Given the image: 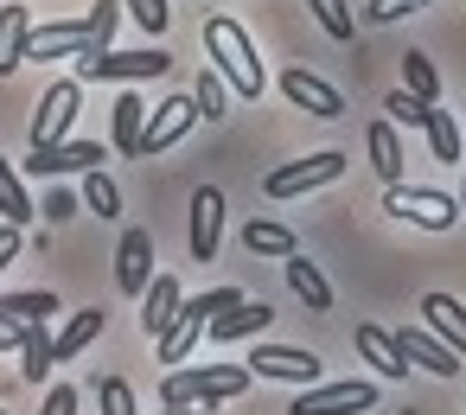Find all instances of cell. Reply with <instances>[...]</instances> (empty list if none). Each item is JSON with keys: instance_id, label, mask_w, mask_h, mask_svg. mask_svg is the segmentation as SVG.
Segmentation results:
<instances>
[{"instance_id": "35", "label": "cell", "mask_w": 466, "mask_h": 415, "mask_svg": "<svg viewBox=\"0 0 466 415\" xmlns=\"http://www.w3.org/2000/svg\"><path fill=\"white\" fill-rule=\"evenodd\" d=\"M122 7H128V20H135L147 39H160V33H167V20H173L167 0H122Z\"/></svg>"}, {"instance_id": "34", "label": "cell", "mask_w": 466, "mask_h": 415, "mask_svg": "<svg viewBox=\"0 0 466 415\" xmlns=\"http://www.w3.org/2000/svg\"><path fill=\"white\" fill-rule=\"evenodd\" d=\"M307 7H313V20L326 26V39H351V33H358V20H351L345 0H307Z\"/></svg>"}, {"instance_id": "21", "label": "cell", "mask_w": 466, "mask_h": 415, "mask_svg": "<svg viewBox=\"0 0 466 415\" xmlns=\"http://www.w3.org/2000/svg\"><path fill=\"white\" fill-rule=\"evenodd\" d=\"M26 39H33V14L26 7H0V77H14L26 65Z\"/></svg>"}, {"instance_id": "12", "label": "cell", "mask_w": 466, "mask_h": 415, "mask_svg": "<svg viewBox=\"0 0 466 415\" xmlns=\"http://www.w3.org/2000/svg\"><path fill=\"white\" fill-rule=\"evenodd\" d=\"M71 122H77V77H65V84H52V90L39 96V109H33V147L65 141Z\"/></svg>"}, {"instance_id": "31", "label": "cell", "mask_w": 466, "mask_h": 415, "mask_svg": "<svg viewBox=\"0 0 466 415\" xmlns=\"http://www.w3.org/2000/svg\"><path fill=\"white\" fill-rule=\"evenodd\" d=\"M192 109H198L205 122L230 116V84H224V77H218L211 65H205V71H198V84H192Z\"/></svg>"}, {"instance_id": "23", "label": "cell", "mask_w": 466, "mask_h": 415, "mask_svg": "<svg viewBox=\"0 0 466 415\" xmlns=\"http://www.w3.org/2000/svg\"><path fill=\"white\" fill-rule=\"evenodd\" d=\"M281 268H288V288H294V294L307 300V313H332V281H326V275H319V268H313V262H307L300 249H294V256H288Z\"/></svg>"}, {"instance_id": "26", "label": "cell", "mask_w": 466, "mask_h": 415, "mask_svg": "<svg viewBox=\"0 0 466 415\" xmlns=\"http://www.w3.org/2000/svg\"><path fill=\"white\" fill-rule=\"evenodd\" d=\"M141 128H147V103H141L135 90H122V96H116V109H109V135H116V154H135Z\"/></svg>"}, {"instance_id": "10", "label": "cell", "mask_w": 466, "mask_h": 415, "mask_svg": "<svg viewBox=\"0 0 466 415\" xmlns=\"http://www.w3.org/2000/svg\"><path fill=\"white\" fill-rule=\"evenodd\" d=\"M103 167V141H52V147H33L26 173L33 179H65V173H96Z\"/></svg>"}, {"instance_id": "38", "label": "cell", "mask_w": 466, "mask_h": 415, "mask_svg": "<svg viewBox=\"0 0 466 415\" xmlns=\"http://www.w3.org/2000/svg\"><path fill=\"white\" fill-rule=\"evenodd\" d=\"M33 211H39L46 224H65V218H77V211H84V198H77V192H65V186H52V192H46V205H33Z\"/></svg>"}, {"instance_id": "40", "label": "cell", "mask_w": 466, "mask_h": 415, "mask_svg": "<svg viewBox=\"0 0 466 415\" xmlns=\"http://www.w3.org/2000/svg\"><path fill=\"white\" fill-rule=\"evenodd\" d=\"M39 415H77V390H71V383H52V396H46Z\"/></svg>"}, {"instance_id": "36", "label": "cell", "mask_w": 466, "mask_h": 415, "mask_svg": "<svg viewBox=\"0 0 466 415\" xmlns=\"http://www.w3.org/2000/svg\"><path fill=\"white\" fill-rule=\"evenodd\" d=\"M96 396H103V415H135V390H128V377H96Z\"/></svg>"}, {"instance_id": "42", "label": "cell", "mask_w": 466, "mask_h": 415, "mask_svg": "<svg viewBox=\"0 0 466 415\" xmlns=\"http://www.w3.org/2000/svg\"><path fill=\"white\" fill-rule=\"evenodd\" d=\"M7 345H20V326H14L7 313H0V351H7Z\"/></svg>"}, {"instance_id": "28", "label": "cell", "mask_w": 466, "mask_h": 415, "mask_svg": "<svg viewBox=\"0 0 466 415\" xmlns=\"http://www.w3.org/2000/svg\"><path fill=\"white\" fill-rule=\"evenodd\" d=\"M421 135H428V147H434V160H441V167H460V154H466V147H460V122H453L447 109H434V103H428Z\"/></svg>"}, {"instance_id": "7", "label": "cell", "mask_w": 466, "mask_h": 415, "mask_svg": "<svg viewBox=\"0 0 466 415\" xmlns=\"http://www.w3.org/2000/svg\"><path fill=\"white\" fill-rule=\"evenodd\" d=\"M84 46H96V52H109V39L96 33V20L84 14V20H52V26H33V39H26V65H52V58H77Z\"/></svg>"}, {"instance_id": "27", "label": "cell", "mask_w": 466, "mask_h": 415, "mask_svg": "<svg viewBox=\"0 0 466 415\" xmlns=\"http://www.w3.org/2000/svg\"><path fill=\"white\" fill-rule=\"evenodd\" d=\"M0 313H7L14 326H46V319H58V294H52V288H33V294H7V300H0Z\"/></svg>"}, {"instance_id": "3", "label": "cell", "mask_w": 466, "mask_h": 415, "mask_svg": "<svg viewBox=\"0 0 466 415\" xmlns=\"http://www.w3.org/2000/svg\"><path fill=\"white\" fill-rule=\"evenodd\" d=\"M167 71H173V58L160 46H147V52H96V46H84L77 52V84H141V77H167Z\"/></svg>"}, {"instance_id": "24", "label": "cell", "mask_w": 466, "mask_h": 415, "mask_svg": "<svg viewBox=\"0 0 466 415\" xmlns=\"http://www.w3.org/2000/svg\"><path fill=\"white\" fill-rule=\"evenodd\" d=\"M358 358H364L377 377H409V364H402V351H396V332H383V326H358Z\"/></svg>"}, {"instance_id": "19", "label": "cell", "mask_w": 466, "mask_h": 415, "mask_svg": "<svg viewBox=\"0 0 466 415\" xmlns=\"http://www.w3.org/2000/svg\"><path fill=\"white\" fill-rule=\"evenodd\" d=\"M109 326V313L103 307H84V313H71L65 326H58V339H52V364H71V358H84L90 345H96V332Z\"/></svg>"}, {"instance_id": "2", "label": "cell", "mask_w": 466, "mask_h": 415, "mask_svg": "<svg viewBox=\"0 0 466 415\" xmlns=\"http://www.w3.org/2000/svg\"><path fill=\"white\" fill-rule=\"evenodd\" d=\"M243 390H249L243 364H192V370H167L160 377V402H198V409L237 402Z\"/></svg>"}, {"instance_id": "43", "label": "cell", "mask_w": 466, "mask_h": 415, "mask_svg": "<svg viewBox=\"0 0 466 415\" xmlns=\"http://www.w3.org/2000/svg\"><path fill=\"white\" fill-rule=\"evenodd\" d=\"M167 415H211V409H198V402H167Z\"/></svg>"}, {"instance_id": "4", "label": "cell", "mask_w": 466, "mask_h": 415, "mask_svg": "<svg viewBox=\"0 0 466 415\" xmlns=\"http://www.w3.org/2000/svg\"><path fill=\"white\" fill-rule=\"evenodd\" d=\"M383 211L402 218V224H415V230H453L460 224V198L441 192V186H390Z\"/></svg>"}, {"instance_id": "45", "label": "cell", "mask_w": 466, "mask_h": 415, "mask_svg": "<svg viewBox=\"0 0 466 415\" xmlns=\"http://www.w3.org/2000/svg\"><path fill=\"white\" fill-rule=\"evenodd\" d=\"M0 415H7V409H0Z\"/></svg>"}, {"instance_id": "41", "label": "cell", "mask_w": 466, "mask_h": 415, "mask_svg": "<svg viewBox=\"0 0 466 415\" xmlns=\"http://www.w3.org/2000/svg\"><path fill=\"white\" fill-rule=\"evenodd\" d=\"M14 256H20V230H14V224H0V268H7Z\"/></svg>"}, {"instance_id": "44", "label": "cell", "mask_w": 466, "mask_h": 415, "mask_svg": "<svg viewBox=\"0 0 466 415\" xmlns=\"http://www.w3.org/2000/svg\"><path fill=\"white\" fill-rule=\"evenodd\" d=\"M460 205H466V154H460Z\"/></svg>"}, {"instance_id": "1", "label": "cell", "mask_w": 466, "mask_h": 415, "mask_svg": "<svg viewBox=\"0 0 466 415\" xmlns=\"http://www.w3.org/2000/svg\"><path fill=\"white\" fill-rule=\"evenodd\" d=\"M205 52H211V71L230 84V96H243V103H256L262 96V58H256V39L230 20V14H211L205 20Z\"/></svg>"}, {"instance_id": "17", "label": "cell", "mask_w": 466, "mask_h": 415, "mask_svg": "<svg viewBox=\"0 0 466 415\" xmlns=\"http://www.w3.org/2000/svg\"><path fill=\"white\" fill-rule=\"evenodd\" d=\"M421 326H428L453 358H466V307H460L453 294H421Z\"/></svg>"}, {"instance_id": "25", "label": "cell", "mask_w": 466, "mask_h": 415, "mask_svg": "<svg viewBox=\"0 0 466 415\" xmlns=\"http://www.w3.org/2000/svg\"><path fill=\"white\" fill-rule=\"evenodd\" d=\"M364 147H370L377 179H383V186H402V141H396V122H370Z\"/></svg>"}, {"instance_id": "30", "label": "cell", "mask_w": 466, "mask_h": 415, "mask_svg": "<svg viewBox=\"0 0 466 415\" xmlns=\"http://www.w3.org/2000/svg\"><path fill=\"white\" fill-rule=\"evenodd\" d=\"M26 218H39V211H33V198H26V186H20V173L7 167V154H0V224H14V230H20Z\"/></svg>"}, {"instance_id": "18", "label": "cell", "mask_w": 466, "mask_h": 415, "mask_svg": "<svg viewBox=\"0 0 466 415\" xmlns=\"http://www.w3.org/2000/svg\"><path fill=\"white\" fill-rule=\"evenodd\" d=\"M179 307H186V288H179L173 275H154V281H147V294H141V332H147V339H160V332L179 319Z\"/></svg>"}, {"instance_id": "33", "label": "cell", "mask_w": 466, "mask_h": 415, "mask_svg": "<svg viewBox=\"0 0 466 415\" xmlns=\"http://www.w3.org/2000/svg\"><path fill=\"white\" fill-rule=\"evenodd\" d=\"M402 90H409V96H421V103H434V96H441V77H434V65H428L421 52H402Z\"/></svg>"}, {"instance_id": "39", "label": "cell", "mask_w": 466, "mask_h": 415, "mask_svg": "<svg viewBox=\"0 0 466 415\" xmlns=\"http://www.w3.org/2000/svg\"><path fill=\"white\" fill-rule=\"evenodd\" d=\"M415 7H428V0H370L364 20H370V26H390V20H402V14H415Z\"/></svg>"}, {"instance_id": "9", "label": "cell", "mask_w": 466, "mask_h": 415, "mask_svg": "<svg viewBox=\"0 0 466 415\" xmlns=\"http://www.w3.org/2000/svg\"><path fill=\"white\" fill-rule=\"evenodd\" d=\"M192 122H198V109H192V96H167L160 109H147V128H141V141H135V154H141V160H154V154H167V147H179V141L192 135Z\"/></svg>"}, {"instance_id": "8", "label": "cell", "mask_w": 466, "mask_h": 415, "mask_svg": "<svg viewBox=\"0 0 466 415\" xmlns=\"http://www.w3.org/2000/svg\"><path fill=\"white\" fill-rule=\"evenodd\" d=\"M364 409H377V383L370 377H345V383H313V390H300L294 396V409L288 415H364Z\"/></svg>"}, {"instance_id": "13", "label": "cell", "mask_w": 466, "mask_h": 415, "mask_svg": "<svg viewBox=\"0 0 466 415\" xmlns=\"http://www.w3.org/2000/svg\"><path fill=\"white\" fill-rule=\"evenodd\" d=\"M205 326H211V313H205V294H198V300H186V307H179V319L154 339V358H160V364H192V351H198Z\"/></svg>"}, {"instance_id": "20", "label": "cell", "mask_w": 466, "mask_h": 415, "mask_svg": "<svg viewBox=\"0 0 466 415\" xmlns=\"http://www.w3.org/2000/svg\"><path fill=\"white\" fill-rule=\"evenodd\" d=\"M268 319H275V307H262V300H243V307L218 313L205 332H211L218 345H237V339H262V332H268Z\"/></svg>"}, {"instance_id": "14", "label": "cell", "mask_w": 466, "mask_h": 415, "mask_svg": "<svg viewBox=\"0 0 466 415\" xmlns=\"http://www.w3.org/2000/svg\"><path fill=\"white\" fill-rule=\"evenodd\" d=\"M218 243H224V192L198 186L192 192V262H218Z\"/></svg>"}, {"instance_id": "22", "label": "cell", "mask_w": 466, "mask_h": 415, "mask_svg": "<svg viewBox=\"0 0 466 415\" xmlns=\"http://www.w3.org/2000/svg\"><path fill=\"white\" fill-rule=\"evenodd\" d=\"M243 249H249V256H268V262H288L300 243H294L288 224H275V218H249V224H243Z\"/></svg>"}, {"instance_id": "6", "label": "cell", "mask_w": 466, "mask_h": 415, "mask_svg": "<svg viewBox=\"0 0 466 415\" xmlns=\"http://www.w3.org/2000/svg\"><path fill=\"white\" fill-rule=\"evenodd\" d=\"M345 173V154L339 147H319V154H307V160H288V167H275L268 179H262V192L281 205V198H300V192H319V186H332Z\"/></svg>"}, {"instance_id": "37", "label": "cell", "mask_w": 466, "mask_h": 415, "mask_svg": "<svg viewBox=\"0 0 466 415\" xmlns=\"http://www.w3.org/2000/svg\"><path fill=\"white\" fill-rule=\"evenodd\" d=\"M383 109H390V122H396V128H421V122H428V103H421V96H409V90H396Z\"/></svg>"}, {"instance_id": "5", "label": "cell", "mask_w": 466, "mask_h": 415, "mask_svg": "<svg viewBox=\"0 0 466 415\" xmlns=\"http://www.w3.org/2000/svg\"><path fill=\"white\" fill-rule=\"evenodd\" d=\"M243 370L249 377H268V383H294V390H313L326 377L319 351H307V345H262V339H256V351H249Z\"/></svg>"}, {"instance_id": "29", "label": "cell", "mask_w": 466, "mask_h": 415, "mask_svg": "<svg viewBox=\"0 0 466 415\" xmlns=\"http://www.w3.org/2000/svg\"><path fill=\"white\" fill-rule=\"evenodd\" d=\"M20 358H26L20 377H26V383H46V377H52V332H46V326H20Z\"/></svg>"}, {"instance_id": "16", "label": "cell", "mask_w": 466, "mask_h": 415, "mask_svg": "<svg viewBox=\"0 0 466 415\" xmlns=\"http://www.w3.org/2000/svg\"><path fill=\"white\" fill-rule=\"evenodd\" d=\"M396 351H402V364H421V370H434V377H460V370H466L428 326H402V332H396Z\"/></svg>"}, {"instance_id": "11", "label": "cell", "mask_w": 466, "mask_h": 415, "mask_svg": "<svg viewBox=\"0 0 466 415\" xmlns=\"http://www.w3.org/2000/svg\"><path fill=\"white\" fill-rule=\"evenodd\" d=\"M281 96L294 103V109H307V116H319V122H339L345 116V96L326 84V77H313L307 65H294V71H281Z\"/></svg>"}, {"instance_id": "32", "label": "cell", "mask_w": 466, "mask_h": 415, "mask_svg": "<svg viewBox=\"0 0 466 415\" xmlns=\"http://www.w3.org/2000/svg\"><path fill=\"white\" fill-rule=\"evenodd\" d=\"M84 211H96V218H122V192H116V179L96 167V173H84Z\"/></svg>"}, {"instance_id": "15", "label": "cell", "mask_w": 466, "mask_h": 415, "mask_svg": "<svg viewBox=\"0 0 466 415\" xmlns=\"http://www.w3.org/2000/svg\"><path fill=\"white\" fill-rule=\"evenodd\" d=\"M147 281H154V237H147V230H122L116 288H122V294H147Z\"/></svg>"}]
</instances>
